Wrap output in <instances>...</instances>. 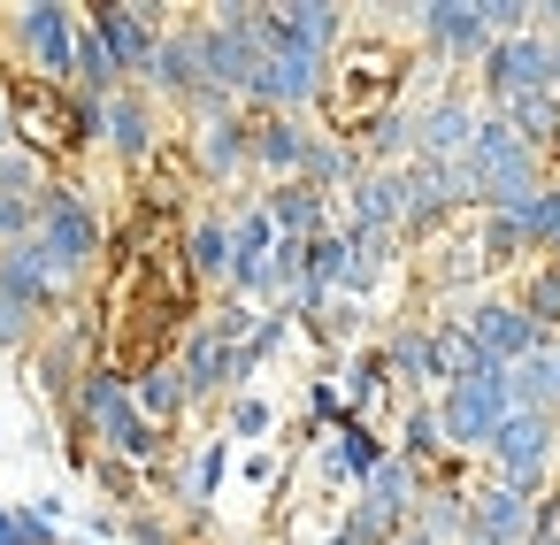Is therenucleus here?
<instances>
[{"mask_svg":"<svg viewBox=\"0 0 560 545\" xmlns=\"http://www.w3.org/2000/svg\"><path fill=\"white\" fill-rule=\"evenodd\" d=\"M399 85H407V55L384 47V39H361L346 32V47L330 55V78H323V124L330 139H353L361 124H376L384 108H399Z\"/></svg>","mask_w":560,"mask_h":545,"instance_id":"nucleus-1","label":"nucleus"},{"mask_svg":"<svg viewBox=\"0 0 560 545\" xmlns=\"http://www.w3.org/2000/svg\"><path fill=\"white\" fill-rule=\"evenodd\" d=\"M32 246L47 254V285H55V300H70L85 277H93V262H101V246H108V223H101V208H93V193L85 185H47L39 193V223H32Z\"/></svg>","mask_w":560,"mask_h":545,"instance_id":"nucleus-2","label":"nucleus"},{"mask_svg":"<svg viewBox=\"0 0 560 545\" xmlns=\"http://www.w3.org/2000/svg\"><path fill=\"white\" fill-rule=\"evenodd\" d=\"M70 415L101 438V453H108V461H124V468H154V461H162V430L131 407V376H124V369H108V361H93V369L78 376Z\"/></svg>","mask_w":560,"mask_h":545,"instance_id":"nucleus-3","label":"nucleus"},{"mask_svg":"<svg viewBox=\"0 0 560 545\" xmlns=\"http://www.w3.org/2000/svg\"><path fill=\"white\" fill-rule=\"evenodd\" d=\"M491 476L499 484H514L522 499H545V476H552V461H560V415H529V407H514L499 430H491Z\"/></svg>","mask_w":560,"mask_h":545,"instance_id":"nucleus-4","label":"nucleus"},{"mask_svg":"<svg viewBox=\"0 0 560 545\" xmlns=\"http://www.w3.org/2000/svg\"><path fill=\"white\" fill-rule=\"evenodd\" d=\"M430 407H438L445 453H483V445H491V430L514 415V392H506V369H483V376H460V384H445Z\"/></svg>","mask_w":560,"mask_h":545,"instance_id":"nucleus-5","label":"nucleus"},{"mask_svg":"<svg viewBox=\"0 0 560 545\" xmlns=\"http://www.w3.org/2000/svg\"><path fill=\"white\" fill-rule=\"evenodd\" d=\"M16 55V78H47V85H70V39H78V9H55V0H32L0 24Z\"/></svg>","mask_w":560,"mask_h":545,"instance_id":"nucleus-6","label":"nucleus"},{"mask_svg":"<svg viewBox=\"0 0 560 545\" xmlns=\"http://www.w3.org/2000/svg\"><path fill=\"white\" fill-rule=\"evenodd\" d=\"M476 70H483V101H491V108H506V101H522V93H560V55H552L545 32L491 39Z\"/></svg>","mask_w":560,"mask_h":545,"instance_id":"nucleus-7","label":"nucleus"},{"mask_svg":"<svg viewBox=\"0 0 560 545\" xmlns=\"http://www.w3.org/2000/svg\"><path fill=\"white\" fill-rule=\"evenodd\" d=\"M323 78H330V62H315V55H300V47L277 39V47L254 62V78H246V108H261V116H300V108L323 101Z\"/></svg>","mask_w":560,"mask_h":545,"instance_id":"nucleus-8","label":"nucleus"},{"mask_svg":"<svg viewBox=\"0 0 560 545\" xmlns=\"http://www.w3.org/2000/svg\"><path fill=\"white\" fill-rule=\"evenodd\" d=\"M453 323L483 346V361H499V369H514V361H529V353H545L552 338L514 308V300H499V292H476V300H453Z\"/></svg>","mask_w":560,"mask_h":545,"instance_id":"nucleus-9","label":"nucleus"},{"mask_svg":"<svg viewBox=\"0 0 560 545\" xmlns=\"http://www.w3.org/2000/svg\"><path fill=\"white\" fill-rule=\"evenodd\" d=\"M85 24L101 32V47H108L116 78H124V85H139V78H147V62H154V47H162V16H154V9H124V0H108V9H93Z\"/></svg>","mask_w":560,"mask_h":545,"instance_id":"nucleus-10","label":"nucleus"},{"mask_svg":"<svg viewBox=\"0 0 560 545\" xmlns=\"http://www.w3.org/2000/svg\"><path fill=\"white\" fill-rule=\"evenodd\" d=\"M200 85H208V62H200V16H192V24H162V47H154L139 93H147V101H192Z\"/></svg>","mask_w":560,"mask_h":545,"instance_id":"nucleus-11","label":"nucleus"},{"mask_svg":"<svg viewBox=\"0 0 560 545\" xmlns=\"http://www.w3.org/2000/svg\"><path fill=\"white\" fill-rule=\"evenodd\" d=\"M415 32H422V47H430L438 62H483V47H491L476 0H422V9H415Z\"/></svg>","mask_w":560,"mask_h":545,"instance_id":"nucleus-12","label":"nucleus"},{"mask_svg":"<svg viewBox=\"0 0 560 545\" xmlns=\"http://www.w3.org/2000/svg\"><path fill=\"white\" fill-rule=\"evenodd\" d=\"M476 101L460 93V85H445L438 101H422L415 108V162H460L468 154V139H476Z\"/></svg>","mask_w":560,"mask_h":545,"instance_id":"nucleus-13","label":"nucleus"},{"mask_svg":"<svg viewBox=\"0 0 560 545\" xmlns=\"http://www.w3.org/2000/svg\"><path fill=\"white\" fill-rule=\"evenodd\" d=\"M101 139L116 147V162H154V147H162V116H154V101L139 93V85H116L108 101H101Z\"/></svg>","mask_w":560,"mask_h":545,"instance_id":"nucleus-14","label":"nucleus"},{"mask_svg":"<svg viewBox=\"0 0 560 545\" xmlns=\"http://www.w3.org/2000/svg\"><path fill=\"white\" fill-rule=\"evenodd\" d=\"M491 269H483V231H476V208L453 216L445 231H430V285L438 292H476Z\"/></svg>","mask_w":560,"mask_h":545,"instance_id":"nucleus-15","label":"nucleus"},{"mask_svg":"<svg viewBox=\"0 0 560 545\" xmlns=\"http://www.w3.org/2000/svg\"><path fill=\"white\" fill-rule=\"evenodd\" d=\"M192 170L208 185H231L254 170V116H223V124H192Z\"/></svg>","mask_w":560,"mask_h":545,"instance_id":"nucleus-16","label":"nucleus"},{"mask_svg":"<svg viewBox=\"0 0 560 545\" xmlns=\"http://www.w3.org/2000/svg\"><path fill=\"white\" fill-rule=\"evenodd\" d=\"M177 384H185V407H208L215 392H231V346H223L208 323L185 331V346H177Z\"/></svg>","mask_w":560,"mask_h":545,"instance_id":"nucleus-17","label":"nucleus"},{"mask_svg":"<svg viewBox=\"0 0 560 545\" xmlns=\"http://www.w3.org/2000/svg\"><path fill=\"white\" fill-rule=\"evenodd\" d=\"M346 32L353 24H346V9H330V0H292V9H277V39L315 55V62H330L346 47Z\"/></svg>","mask_w":560,"mask_h":545,"instance_id":"nucleus-18","label":"nucleus"},{"mask_svg":"<svg viewBox=\"0 0 560 545\" xmlns=\"http://www.w3.org/2000/svg\"><path fill=\"white\" fill-rule=\"evenodd\" d=\"M307 124L300 116H254V170L269 177V185H284V177H300V162H307Z\"/></svg>","mask_w":560,"mask_h":545,"instance_id":"nucleus-19","label":"nucleus"},{"mask_svg":"<svg viewBox=\"0 0 560 545\" xmlns=\"http://www.w3.org/2000/svg\"><path fill=\"white\" fill-rule=\"evenodd\" d=\"M261 216H269V231H277V239H315V231H330V200H323V193H307L300 177L269 185V193H261Z\"/></svg>","mask_w":560,"mask_h":545,"instance_id":"nucleus-20","label":"nucleus"},{"mask_svg":"<svg viewBox=\"0 0 560 545\" xmlns=\"http://www.w3.org/2000/svg\"><path fill=\"white\" fill-rule=\"evenodd\" d=\"M177 262H185V285H231V223H223V208L185 231Z\"/></svg>","mask_w":560,"mask_h":545,"instance_id":"nucleus-21","label":"nucleus"},{"mask_svg":"<svg viewBox=\"0 0 560 545\" xmlns=\"http://www.w3.org/2000/svg\"><path fill=\"white\" fill-rule=\"evenodd\" d=\"M353 177H361V154H353V139H330V131H315V139H307V162H300V185H307V193H323V200H338Z\"/></svg>","mask_w":560,"mask_h":545,"instance_id":"nucleus-22","label":"nucleus"},{"mask_svg":"<svg viewBox=\"0 0 560 545\" xmlns=\"http://www.w3.org/2000/svg\"><path fill=\"white\" fill-rule=\"evenodd\" d=\"M430 369H438V392H445V384L483 376V369H499V361H483V346H476L453 315H438V323H430Z\"/></svg>","mask_w":560,"mask_h":545,"instance_id":"nucleus-23","label":"nucleus"},{"mask_svg":"<svg viewBox=\"0 0 560 545\" xmlns=\"http://www.w3.org/2000/svg\"><path fill=\"white\" fill-rule=\"evenodd\" d=\"M131 407L154 422V430H170L177 415H185V384H177V361H147V369H131Z\"/></svg>","mask_w":560,"mask_h":545,"instance_id":"nucleus-24","label":"nucleus"},{"mask_svg":"<svg viewBox=\"0 0 560 545\" xmlns=\"http://www.w3.org/2000/svg\"><path fill=\"white\" fill-rule=\"evenodd\" d=\"M384 369L407 376L415 392H438V369H430V323H399V331L384 338Z\"/></svg>","mask_w":560,"mask_h":545,"instance_id":"nucleus-25","label":"nucleus"},{"mask_svg":"<svg viewBox=\"0 0 560 545\" xmlns=\"http://www.w3.org/2000/svg\"><path fill=\"white\" fill-rule=\"evenodd\" d=\"M47 185H55V162H47V154H32L24 139L0 147V193H9V200H32V208H39Z\"/></svg>","mask_w":560,"mask_h":545,"instance_id":"nucleus-26","label":"nucleus"},{"mask_svg":"<svg viewBox=\"0 0 560 545\" xmlns=\"http://www.w3.org/2000/svg\"><path fill=\"white\" fill-rule=\"evenodd\" d=\"M223 468H231V445H223V438H200L192 461L177 468V499H185V507H208L215 484H223Z\"/></svg>","mask_w":560,"mask_h":545,"instance_id":"nucleus-27","label":"nucleus"},{"mask_svg":"<svg viewBox=\"0 0 560 545\" xmlns=\"http://www.w3.org/2000/svg\"><path fill=\"white\" fill-rule=\"evenodd\" d=\"M384 384H392V369H384V346H353V361H346V415H361V407H376L384 399Z\"/></svg>","mask_w":560,"mask_h":545,"instance_id":"nucleus-28","label":"nucleus"},{"mask_svg":"<svg viewBox=\"0 0 560 545\" xmlns=\"http://www.w3.org/2000/svg\"><path fill=\"white\" fill-rule=\"evenodd\" d=\"M514 308L545 331V338H560V269L552 262H537L529 277H522V292H514Z\"/></svg>","mask_w":560,"mask_h":545,"instance_id":"nucleus-29","label":"nucleus"},{"mask_svg":"<svg viewBox=\"0 0 560 545\" xmlns=\"http://www.w3.org/2000/svg\"><path fill=\"white\" fill-rule=\"evenodd\" d=\"M445 453V430H438V407L430 399H407V415H399V461H438Z\"/></svg>","mask_w":560,"mask_h":545,"instance_id":"nucleus-30","label":"nucleus"},{"mask_svg":"<svg viewBox=\"0 0 560 545\" xmlns=\"http://www.w3.org/2000/svg\"><path fill=\"white\" fill-rule=\"evenodd\" d=\"M514 231H522V246H529V254H552V239H560V185H545V193L514 216Z\"/></svg>","mask_w":560,"mask_h":545,"instance_id":"nucleus-31","label":"nucleus"},{"mask_svg":"<svg viewBox=\"0 0 560 545\" xmlns=\"http://www.w3.org/2000/svg\"><path fill=\"white\" fill-rule=\"evenodd\" d=\"M476 231H483V269L499 277V269H514L529 246H522V231H514V216H483L476 208Z\"/></svg>","mask_w":560,"mask_h":545,"instance_id":"nucleus-32","label":"nucleus"},{"mask_svg":"<svg viewBox=\"0 0 560 545\" xmlns=\"http://www.w3.org/2000/svg\"><path fill=\"white\" fill-rule=\"evenodd\" d=\"M269 430H277V407L254 399V392H238L231 399V438H269Z\"/></svg>","mask_w":560,"mask_h":545,"instance_id":"nucleus-33","label":"nucleus"},{"mask_svg":"<svg viewBox=\"0 0 560 545\" xmlns=\"http://www.w3.org/2000/svg\"><path fill=\"white\" fill-rule=\"evenodd\" d=\"M116 530H124L131 545H177V530H170L162 514H147V507H131V514H116Z\"/></svg>","mask_w":560,"mask_h":545,"instance_id":"nucleus-34","label":"nucleus"},{"mask_svg":"<svg viewBox=\"0 0 560 545\" xmlns=\"http://www.w3.org/2000/svg\"><path fill=\"white\" fill-rule=\"evenodd\" d=\"M9 537H16V545H62V530H55L47 514H32V507H9Z\"/></svg>","mask_w":560,"mask_h":545,"instance_id":"nucleus-35","label":"nucleus"},{"mask_svg":"<svg viewBox=\"0 0 560 545\" xmlns=\"http://www.w3.org/2000/svg\"><path fill=\"white\" fill-rule=\"evenodd\" d=\"M529 545H560V491H545L529 507Z\"/></svg>","mask_w":560,"mask_h":545,"instance_id":"nucleus-36","label":"nucleus"},{"mask_svg":"<svg viewBox=\"0 0 560 545\" xmlns=\"http://www.w3.org/2000/svg\"><path fill=\"white\" fill-rule=\"evenodd\" d=\"M9 139H16V131H9V101H0V147H9Z\"/></svg>","mask_w":560,"mask_h":545,"instance_id":"nucleus-37","label":"nucleus"},{"mask_svg":"<svg viewBox=\"0 0 560 545\" xmlns=\"http://www.w3.org/2000/svg\"><path fill=\"white\" fill-rule=\"evenodd\" d=\"M392 545H430V537H415V530H399V537H392Z\"/></svg>","mask_w":560,"mask_h":545,"instance_id":"nucleus-38","label":"nucleus"},{"mask_svg":"<svg viewBox=\"0 0 560 545\" xmlns=\"http://www.w3.org/2000/svg\"><path fill=\"white\" fill-rule=\"evenodd\" d=\"M0 545H16V537H9V507H0Z\"/></svg>","mask_w":560,"mask_h":545,"instance_id":"nucleus-39","label":"nucleus"},{"mask_svg":"<svg viewBox=\"0 0 560 545\" xmlns=\"http://www.w3.org/2000/svg\"><path fill=\"white\" fill-rule=\"evenodd\" d=\"M552 384H560V338H552Z\"/></svg>","mask_w":560,"mask_h":545,"instance_id":"nucleus-40","label":"nucleus"},{"mask_svg":"<svg viewBox=\"0 0 560 545\" xmlns=\"http://www.w3.org/2000/svg\"><path fill=\"white\" fill-rule=\"evenodd\" d=\"M552 55H560V39H552Z\"/></svg>","mask_w":560,"mask_h":545,"instance_id":"nucleus-41","label":"nucleus"}]
</instances>
